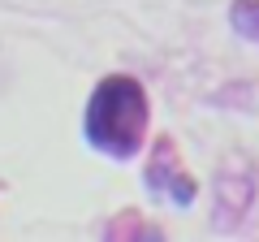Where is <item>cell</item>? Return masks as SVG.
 <instances>
[{
	"instance_id": "6da1fadb",
	"label": "cell",
	"mask_w": 259,
	"mask_h": 242,
	"mask_svg": "<svg viewBox=\"0 0 259 242\" xmlns=\"http://www.w3.org/2000/svg\"><path fill=\"white\" fill-rule=\"evenodd\" d=\"M143 134H147V95L139 78H104L87 104V139L108 156H134L143 147Z\"/></svg>"
}]
</instances>
